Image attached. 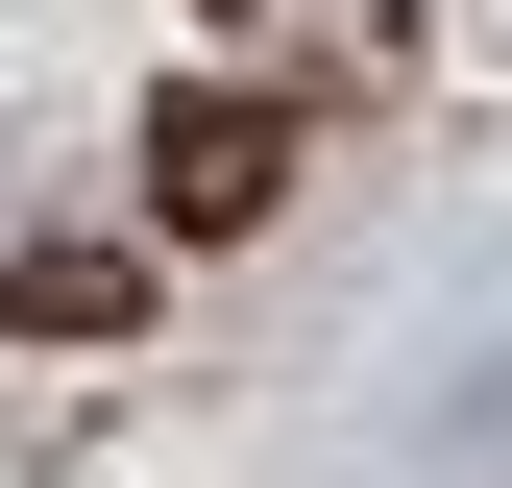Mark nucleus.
<instances>
[{
    "label": "nucleus",
    "mask_w": 512,
    "mask_h": 488,
    "mask_svg": "<svg viewBox=\"0 0 512 488\" xmlns=\"http://www.w3.org/2000/svg\"><path fill=\"white\" fill-rule=\"evenodd\" d=\"M269 196H293V122L220 98V74H171V98H147V244H244Z\"/></svg>",
    "instance_id": "1"
},
{
    "label": "nucleus",
    "mask_w": 512,
    "mask_h": 488,
    "mask_svg": "<svg viewBox=\"0 0 512 488\" xmlns=\"http://www.w3.org/2000/svg\"><path fill=\"white\" fill-rule=\"evenodd\" d=\"M147 318V244H0V342H122Z\"/></svg>",
    "instance_id": "2"
}]
</instances>
